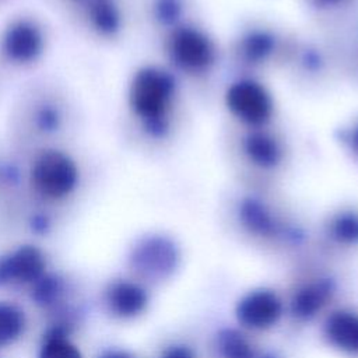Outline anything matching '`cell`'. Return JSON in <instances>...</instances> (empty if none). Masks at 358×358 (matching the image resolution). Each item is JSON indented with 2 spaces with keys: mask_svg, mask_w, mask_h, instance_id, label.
Returning a JSON list of instances; mask_svg holds the SVG:
<instances>
[{
  "mask_svg": "<svg viewBox=\"0 0 358 358\" xmlns=\"http://www.w3.org/2000/svg\"><path fill=\"white\" fill-rule=\"evenodd\" d=\"M78 180L76 162L59 150L41 152L31 169V182L38 193L50 199H62L71 193Z\"/></svg>",
  "mask_w": 358,
  "mask_h": 358,
  "instance_id": "cell-1",
  "label": "cell"
},
{
  "mask_svg": "<svg viewBox=\"0 0 358 358\" xmlns=\"http://www.w3.org/2000/svg\"><path fill=\"white\" fill-rule=\"evenodd\" d=\"M329 287L324 284H310L299 289L292 301V312L302 319L315 316L329 298Z\"/></svg>",
  "mask_w": 358,
  "mask_h": 358,
  "instance_id": "cell-10",
  "label": "cell"
},
{
  "mask_svg": "<svg viewBox=\"0 0 358 358\" xmlns=\"http://www.w3.org/2000/svg\"><path fill=\"white\" fill-rule=\"evenodd\" d=\"M1 46L6 56L15 63L34 62L43 50L41 28L29 20H15L4 31Z\"/></svg>",
  "mask_w": 358,
  "mask_h": 358,
  "instance_id": "cell-2",
  "label": "cell"
},
{
  "mask_svg": "<svg viewBox=\"0 0 358 358\" xmlns=\"http://www.w3.org/2000/svg\"><path fill=\"white\" fill-rule=\"evenodd\" d=\"M99 358H133L127 351L123 350H110L103 352Z\"/></svg>",
  "mask_w": 358,
  "mask_h": 358,
  "instance_id": "cell-18",
  "label": "cell"
},
{
  "mask_svg": "<svg viewBox=\"0 0 358 358\" xmlns=\"http://www.w3.org/2000/svg\"><path fill=\"white\" fill-rule=\"evenodd\" d=\"M45 266L42 252L31 245L0 256V287L14 282H35L45 274Z\"/></svg>",
  "mask_w": 358,
  "mask_h": 358,
  "instance_id": "cell-3",
  "label": "cell"
},
{
  "mask_svg": "<svg viewBox=\"0 0 358 358\" xmlns=\"http://www.w3.org/2000/svg\"><path fill=\"white\" fill-rule=\"evenodd\" d=\"M161 358H194V354L186 345H172L162 354Z\"/></svg>",
  "mask_w": 358,
  "mask_h": 358,
  "instance_id": "cell-16",
  "label": "cell"
},
{
  "mask_svg": "<svg viewBox=\"0 0 358 358\" xmlns=\"http://www.w3.org/2000/svg\"><path fill=\"white\" fill-rule=\"evenodd\" d=\"M88 18L92 27L101 34H113L119 27V13L112 0H85Z\"/></svg>",
  "mask_w": 358,
  "mask_h": 358,
  "instance_id": "cell-11",
  "label": "cell"
},
{
  "mask_svg": "<svg viewBox=\"0 0 358 358\" xmlns=\"http://www.w3.org/2000/svg\"><path fill=\"white\" fill-rule=\"evenodd\" d=\"M24 312L10 302H0V347L13 344L24 331Z\"/></svg>",
  "mask_w": 358,
  "mask_h": 358,
  "instance_id": "cell-12",
  "label": "cell"
},
{
  "mask_svg": "<svg viewBox=\"0 0 358 358\" xmlns=\"http://www.w3.org/2000/svg\"><path fill=\"white\" fill-rule=\"evenodd\" d=\"M175 262V249L161 239H148L140 243L131 255V266L143 275L151 278L169 274L176 266Z\"/></svg>",
  "mask_w": 358,
  "mask_h": 358,
  "instance_id": "cell-5",
  "label": "cell"
},
{
  "mask_svg": "<svg viewBox=\"0 0 358 358\" xmlns=\"http://www.w3.org/2000/svg\"><path fill=\"white\" fill-rule=\"evenodd\" d=\"M282 313L280 298L267 289H257L243 296L236 309L239 322L250 329H267L278 322Z\"/></svg>",
  "mask_w": 358,
  "mask_h": 358,
  "instance_id": "cell-4",
  "label": "cell"
},
{
  "mask_svg": "<svg viewBox=\"0 0 358 358\" xmlns=\"http://www.w3.org/2000/svg\"><path fill=\"white\" fill-rule=\"evenodd\" d=\"M36 124L43 131H55L59 129L62 122V115L55 105H43L36 112Z\"/></svg>",
  "mask_w": 358,
  "mask_h": 358,
  "instance_id": "cell-15",
  "label": "cell"
},
{
  "mask_svg": "<svg viewBox=\"0 0 358 358\" xmlns=\"http://www.w3.org/2000/svg\"><path fill=\"white\" fill-rule=\"evenodd\" d=\"M218 358H255V352L248 340L234 330H227L217 340Z\"/></svg>",
  "mask_w": 358,
  "mask_h": 358,
  "instance_id": "cell-13",
  "label": "cell"
},
{
  "mask_svg": "<svg viewBox=\"0 0 358 358\" xmlns=\"http://www.w3.org/2000/svg\"><path fill=\"white\" fill-rule=\"evenodd\" d=\"M49 227V222H48V218L45 215H36L34 217L32 220V228L35 232H39V234H43L46 232Z\"/></svg>",
  "mask_w": 358,
  "mask_h": 358,
  "instance_id": "cell-17",
  "label": "cell"
},
{
  "mask_svg": "<svg viewBox=\"0 0 358 358\" xmlns=\"http://www.w3.org/2000/svg\"><path fill=\"white\" fill-rule=\"evenodd\" d=\"M326 337L336 348L355 354L358 352V315L348 310L333 312L324 326Z\"/></svg>",
  "mask_w": 358,
  "mask_h": 358,
  "instance_id": "cell-8",
  "label": "cell"
},
{
  "mask_svg": "<svg viewBox=\"0 0 358 358\" xmlns=\"http://www.w3.org/2000/svg\"><path fill=\"white\" fill-rule=\"evenodd\" d=\"M32 284L34 287L31 296L35 301V303L41 306H49L55 303L63 292L62 280L53 274H43Z\"/></svg>",
  "mask_w": 358,
  "mask_h": 358,
  "instance_id": "cell-14",
  "label": "cell"
},
{
  "mask_svg": "<svg viewBox=\"0 0 358 358\" xmlns=\"http://www.w3.org/2000/svg\"><path fill=\"white\" fill-rule=\"evenodd\" d=\"M147 301L144 288L131 281H116L106 291V303L119 317L137 316L144 310Z\"/></svg>",
  "mask_w": 358,
  "mask_h": 358,
  "instance_id": "cell-7",
  "label": "cell"
},
{
  "mask_svg": "<svg viewBox=\"0 0 358 358\" xmlns=\"http://www.w3.org/2000/svg\"><path fill=\"white\" fill-rule=\"evenodd\" d=\"M38 358H83L80 350L70 343L69 329L57 324L48 330Z\"/></svg>",
  "mask_w": 358,
  "mask_h": 358,
  "instance_id": "cell-9",
  "label": "cell"
},
{
  "mask_svg": "<svg viewBox=\"0 0 358 358\" xmlns=\"http://www.w3.org/2000/svg\"><path fill=\"white\" fill-rule=\"evenodd\" d=\"M166 98V83L155 71H141L131 87V103L137 113L144 117H155Z\"/></svg>",
  "mask_w": 358,
  "mask_h": 358,
  "instance_id": "cell-6",
  "label": "cell"
}]
</instances>
